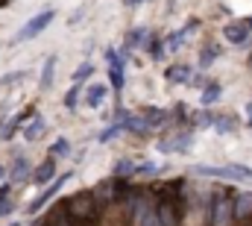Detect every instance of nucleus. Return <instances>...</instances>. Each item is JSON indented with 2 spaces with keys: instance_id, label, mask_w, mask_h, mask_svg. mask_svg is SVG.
<instances>
[{
  "instance_id": "nucleus-1",
  "label": "nucleus",
  "mask_w": 252,
  "mask_h": 226,
  "mask_svg": "<svg viewBox=\"0 0 252 226\" xmlns=\"http://www.w3.org/2000/svg\"><path fill=\"white\" fill-rule=\"evenodd\" d=\"M62 212L73 221V224H94V221H97V194L79 191V194L67 197L62 203Z\"/></svg>"
},
{
  "instance_id": "nucleus-2",
  "label": "nucleus",
  "mask_w": 252,
  "mask_h": 226,
  "mask_svg": "<svg viewBox=\"0 0 252 226\" xmlns=\"http://www.w3.org/2000/svg\"><path fill=\"white\" fill-rule=\"evenodd\" d=\"M208 226H229L235 218V197L229 191H214L208 197Z\"/></svg>"
},
{
  "instance_id": "nucleus-3",
  "label": "nucleus",
  "mask_w": 252,
  "mask_h": 226,
  "mask_svg": "<svg viewBox=\"0 0 252 226\" xmlns=\"http://www.w3.org/2000/svg\"><path fill=\"white\" fill-rule=\"evenodd\" d=\"M156 218H158V226H182V206H179V197L170 194V188L158 191Z\"/></svg>"
},
{
  "instance_id": "nucleus-4",
  "label": "nucleus",
  "mask_w": 252,
  "mask_h": 226,
  "mask_svg": "<svg viewBox=\"0 0 252 226\" xmlns=\"http://www.w3.org/2000/svg\"><path fill=\"white\" fill-rule=\"evenodd\" d=\"M199 176H208V179H223V182H252V168L247 165H223V168H214V165H196Z\"/></svg>"
},
{
  "instance_id": "nucleus-5",
  "label": "nucleus",
  "mask_w": 252,
  "mask_h": 226,
  "mask_svg": "<svg viewBox=\"0 0 252 226\" xmlns=\"http://www.w3.org/2000/svg\"><path fill=\"white\" fill-rule=\"evenodd\" d=\"M53 18H56V12H53V9H44V12L32 15V18L21 27V33L15 36V44H21V41H30V38H35V36H41V33L53 24Z\"/></svg>"
},
{
  "instance_id": "nucleus-6",
  "label": "nucleus",
  "mask_w": 252,
  "mask_h": 226,
  "mask_svg": "<svg viewBox=\"0 0 252 226\" xmlns=\"http://www.w3.org/2000/svg\"><path fill=\"white\" fill-rule=\"evenodd\" d=\"M106 59H109V82H112V85H115V91L121 94V91H124V82H126V76H124L126 53H118L115 47H109V50H106Z\"/></svg>"
},
{
  "instance_id": "nucleus-7",
  "label": "nucleus",
  "mask_w": 252,
  "mask_h": 226,
  "mask_svg": "<svg viewBox=\"0 0 252 226\" xmlns=\"http://www.w3.org/2000/svg\"><path fill=\"white\" fill-rule=\"evenodd\" d=\"M70 176H73V173L67 170V173H62L59 179H53V182H50V185L44 188V194H41V197H35V200L30 203V215H35V212H41V209H44V206H47V203H50V200H53V197L59 194V188H62V185L67 182V179H70Z\"/></svg>"
},
{
  "instance_id": "nucleus-8",
  "label": "nucleus",
  "mask_w": 252,
  "mask_h": 226,
  "mask_svg": "<svg viewBox=\"0 0 252 226\" xmlns=\"http://www.w3.org/2000/svg\"><path fill=\"white\" fill-rule=\"evenodd\" d=\"M193 141L190 132H176V135H167L158 141V153H185Z\"/></svg>"
},
{
  "instance_id": "nucleus-9",
  "label": "nucleus",
  "mask_w": 252,
  "mask_h": 226,
  "mask_svg": "<svg viewBox=\"0 0 252 226\" xmlns=\"http://www.w3.org/2000/svg\"><path fill=\"white\" fill-rule=\"evenodd\" d=\"M53 179H56V159L50 156V159H44V162L35 168L32 182H35V185H47V182H53Z\"/></svg>"
},
{
  "instance_id": "nucleus-10",
  "label": "nucleus",
  "mask_w": 252,
  "mask_h": 226,
  "mask_svg": "<svg viewBox=\"0 0 252 226\" xmlns=\"http://www.w3.org/2000/svg\"><path fill=\"white\" fill-rule=\"evenodd\" d=\"M106 94H109V88H106L103 82H91L88 91H85V106H88V109H100L103 100H106Z\"/></svg>"
},
{
  "instance_id": "nucleus-11",
  "label": "nucleus",
  "mask_w": 252,
  "mask_h": 226,
  "mask_svg": "<svg viewBox=\"0 0 252 226\" xmlns=\"http://www.w3.org/2000/svg\"><path fill=\"white\" fill-rule=\"evenodd\" d=\"M250 33L252 30L247 27V24H229V27L223 30V36H226L229 44H244V41L250 38Z\"/></svg>"
},
{
  "instance_id": "nucleus-12",
  "label": "nucleus",
  "mask_w": 252,
  "mask_h": 226,
  "mask_svg": "<svg viewBox=\"0 0 252 226\" xmlns=\"http://www.w3.org/2000/svg\"><path fill=\"white\" fill-rule=\"evenodd\" d=\"M235 218L238 221H250L252 218V191H244L235 197Z\"/></svg>"
},
{
  "instance_id": "nucleus-13",
  "label": "nucleus",
  "mask_w": 252,
  "mask_h": 226,
  "mask_svg": "<svg viewBox=\"0 0 252 226\" xmlns=\"http://www.w3.org/2000/svg\"><path fill=\"white\" fill-rule=\"evenodd\" d=\"M141 117H144V123H147L150 129H158V126L167 120V112H164V109H156V106H144V109H141Z\"/></svg>"
},
{
  "instance_id": "nucleus-14",
  "label": "nucleus",
  "mask_w": 252,
  "mask_h": 226,
  "mask_svg": "<svg viewBox=\"0 0 252 226\" xmlns=\"http://www.w3.org/2000/svg\"><path fill=\"white\" fill-rule=\"evenodd\" d=\"M193 27H199V21H196V18L188 21V27H182L179 33H173V36L167 38V47H170V50H179V47H182V41H188V36L193 33Z\"/></svg>"
},
{
  "instance_id": "nucleus-15",
  "label": "nucleus",
  "mask_w": 252,
  "mask_h": 226,
  "mask_svg": "<svg viewBox=\"0 0 252 226\" xmlns=\"http://www.w3.org/2000/svg\"><path fill=\"white\" fill-rule=\"evenodd\" d=\"M30 114H32L30 109H27V112H18L12 120H9V123H6V126H3V129H0V138H3V141H9V138H12V135H15V132L24 126V120H27Z\"/></svg>"
},
{
  "instance_id": "nucleus-16",
  "label": "nucleus",
  "mask_w": 252,
  "mask_h": 226,
  "mask_svg": "<svg viewBox=\"0 0 252 226\" xmlns=\"http://www.w3.org/2000/svg\"><path fill=\"white\" fill-rule=\"evenodd\" d=\"M44 129H47V120H44L41 114H32L30 126H24V138H27V141H35V138H41Z\"/></svg>"
},
{
  "instance_id": "nucleus-17",
  "label": "nucleus",
  "mask_w": 252,
  "mask_h": 226,
  "mask_svg": "<svg viewBox=\"0 0 252 226\" xmlns=\"http://www.w3.org/2000/svg\"><path fill=\"white\" fill-rule=\"evenodd\" d=\"M188 79H190V68L188 65H173V68H167V82L179 85V82H188Z\"/></svg>"
},
{
  "instance_id": "nucleus-18",
  "label": "nucleus",
  "mask_w": 252,
  "mask_h": 226,
  "mask_svg": "<svg viewBox=\"0 0 252 226\" xmlns=\"http://www.w3.org/2000/svg\"><path fill=\"white\" fill-rule=\"evenodd\" d=\"M220 94H223L220 82H208V85L202 88V106H211V103H217V100H220Z\"/></svg>"
},
{
  "instance_id": "nucleus-19",
  "label": "nucleus",
  "mask_w": 252,
  "mask_h": 226,
  "mask_svg": "<svg viewBox=\"0 0 252 226\" xmlns=\"http://www.w3.org/2000/svg\"><path fill=\"white\" fill-rule=\"evenodd\" d=\"M53 71H56V56H47V62H44V68H41V88H50L53 85Z\"/></svg>"
},
{
  "instance_id": "nucleus-20",
  "label": "nucleus",
  "mask_w": 252,
  "mask_h": 226,
  "mask_svg": "<svg viewBox=\"0 0 252 226\" xmlns=\"http://www.w3.org/2000/svg\"><path fill=\"white\" fill-rule=\"evenodd\" d=\"M217 44H208V47H202V53H199V68L205 71V68H211L214 62H217Z\"/></svg>"
},
{
  "instance_id": "nucleus-21",
  "label": "nucleus",
  "mask_w": 252,
  "mask_h": 226,
  "mask_svg": "<svg viewBox=\"0 0 252 226\" xmlns=\"http://www.w3.org/2000/svg\"><path fill=\"white\" fill-rule=\"evenodd\" d=\"M147 38H150V33H147L144 27H138V30H132V36H129L126 47H144V44H147Z\"/></svg>"
},
{
  "instance_id": "nucleus-22",
  "label": "nucleus",
  "mask_w": 252,
  "mask_h": 226,
  "mask_svg": "<svg viewBox=\"0 0 252 226\" xmlns=\"http://www.w3.org/2000/svg\"><path fill=\"white\" fill-rule=\"evenodd\" d=\"M88 76H94V65H91V62H82V65L73 71V82H79V85H82Z\"/></svg>"
},
{
  "instance_id": "nucleus-23",
  "label": "nucleus",
  "mask_w": 252,
  "mask_h": 226,
  "mask_svg": "<svg viewBox=\"0 0 252 226\" xmlns=\"http://www.w3.org/2000/svg\"><path fill=\"white\" fill-rule=\"evenodd\" d=\"M79 94H82V85H79V82H73V85H70V91L64 94V106H67V109H76V106H79Z\"/></svg>"
},
{
  "instance_id": "nucleus-24",
  "label": "nucleus",
  "mask_w": 252,
  "mask_h": 226,
  "mask_svg": "<svg viewBox=\"0 0 252 226\" xmlns=\"http://www.w3.org/2000/svg\"><path fill=\"white\" fill-rule=\"evenodd\" d=\"M67 153H70V141H67V138H56L53 147H50V156H53V159H62Z\"/></svg>"
},
{
  "instance_id": "nucleus-25",
  "label": "nucleus",
  "mask_w": 252,
  "mask_h": 226,
  "mask_svg": "<svg viewBox=\"0 0 252 226\" xmlns=\"http://www.w3.org/2000/svg\"><path fill=\"white\" fill-rule=\"evenodd\" d=\"M112 173H115V179H124V176H129V173H135V162H129V159H121V162L112 168Z\"/></svg>"
},
{
  "instance_id": "nucleus-26",
  "label": "nucleus",
  "mask_w": 252,
  "mask_h": 226,
  "mask_svg": "<svg viewBox=\"0 0 252 226\" xmlns=\"http://www.w3.org/2000/svg\"><path fill=\"white\" fill-rule=\"evenodd\" d=\"M147 50H150V56L158 62V59L164 56V41H158L156 36H150V38H147Z\"/></svg>"
},
{
  "instance_id": "nucleus-27",
  "label": "nucleus",
  "mask_w": 252,
  "mask_h": 226,
  "mask_svg": "<svg viewBox=\"0 0 252 226\" xmlns=\"http://www.w3.org/2000/svg\"><path fill=\"white\" fill-rule=\"evenodd\" d=\"M27 170H30V162L24 156H18L15 165H12V179H27Z\"/></svg>"
},
{
  "instance_id": "nucleus-28",
  "label": "nucleus",
  "mask_w": 252,
  "mask_h": 226,
  "mask_svg": "<svg viewBox=\"0 0 252 226\" xmlns=\"http://www.w3.org/2000/svg\"><path fill=\"white\" fill-rule=\"evenodd\" d=\"M214 129H217L220 135H229V132L235 129V120H232V117H217V120H214Z\"/></svg>"
},
{
  "instance_id": "nucleus-29",
  "label": "nucleus",
  "mask_w": 252,
  "mask_h": 226,
  "mask_svg": "<svg viewBox=\"0 0 252 226\" xmlns=\"http://www.w3.org/2000/svg\"><path fill=\"white\" fill-rule=\"evenodd\" d=\"M135 173L138 176H156L158 173V165L156 162H141V165H135Z\"/></svg>"
},
{
  "instance_id": "nucleus-30",
  "label": "nucleus",
  "mask_w": 252,
  "mask_h": 226,
  "mask_svg": "<svg viewBox=\"0 0 252 226\" xmlns=\"http://www.w3.org/2000/svg\"><path fill=\"white\" fill-rule=\"evenodd\" d=\"M24 76H27L24 71H15V74H6V76L0 79V85H3V88H6V85H15V82H21Z\"/></svg>"
},
{
  "instance_id": "nucleus-31",
  "label": "nucleus",
  "mask_w": 252,
  "mask_h": 226,
  "mask_svg": "<svg viewBox=\"0 0 252 226\" xmlns=\"http://www.w3.org/2000/svg\"><path fill=\"white\" fill-rule=\"evenodd\" d=\"M214 120H217V114H211V112L196 114V126H214Z\"/></svg>"
},
{
  "instance_id": "nucleus-32",
  "label": "nucleus",
  "mask_w": 252,
  "mask_h": 226,
  "mask_svg": "<svg viewBox=\"0 0 252 226\" xmlns=\"http://www.w3.org/2000/svg\"><path fill=\"white\" fill-rule=\"evenodd\" d=\"M12 209H15V206H12V200L0 203V218H3V215H12Z\"/></svg>"
},
{
  "instance_id": "nucleus-33",
  "label": "nucleus",
  "mask_w": 252,
  "mask_h": 226,
  "mask_svg": "<svg viewBox=\"0 0 252 226\" xmlns=\"http://www.w3.org/2000/svg\"><path fill=\"white\" fill-rule=\"evenodd\" d=\"M9 200V185H0V203H6Z\"/></svg>"
},
{
  "instance_id": "nucleus-34",
  "label": "nucleus",
  "mask_w": 252,
  "mask_h": 226,
  "mask_svg": "<svg viewBox=\"0 0 252 226\" xmlns=\"http://www.w3.org/2000/svg\"><path fill=\"white\" fill-rule=\"evenodd\" d=\"M141 3H144V0H126V6H129V9H135V6H141Z\"/></svg>"
},
{
  "instance_id": "nucleus-35",
  "label": "nucleus",
  "mask_w": 252,
  "mask_h": 226,
  "mask_svg": "<svg viewBox=\"0 0 252 226\" xmlns=\"http://www.w3.org/2000/svg\"><path fill=\"white\" fill-rule=\"evenodd\" d=\"M247 120H250V126H252V103H247Z\"/></svg>"
},
{
  "instance_id": "nucleus-36",
  "label": "nucleus",
  "mask_w": 252,
  "mask_h": 226,
  "mask_svg": "<svg viewBox=\"0 0 252 226\" xmlns=\"http://www.w3.org/2000/svg\"><path fill=\"white\" fill-rule=\"evenodd\" d=\"M244 24H247V27H250V30H252V18H247V21H244Z\"/></svg>"
},
{
  "instance_id": "nucleus-37",
  "label": "nucleus",
  "mask_w": 252,
  "mask_h": 226,
  "mask_svg": "<svg viewBox=\"0 0 252 226\" xmlns=\"http://www.w3.org/2000/svg\"><path fill=\"white\" fill-rule=\"evenodd\" d=\"M3 176H6V168H0V179H3Z\"/></svg>"
},
{
  "instance_id": "nucleus-38",
  "label": "nucleus",
  "mask_w": 252,
  "mask_h": 226,
  "mask_svg": "<svg viewBox=\"0 0 252 226\" xmlns=\"http://www.w3.org/2000/svg\"><path fill=\"white\" fill-rule=\"evenodd\" d=\"M9 226H21V224H18V221H15V224H9Z\"/></svg>"
}]
</instances>
